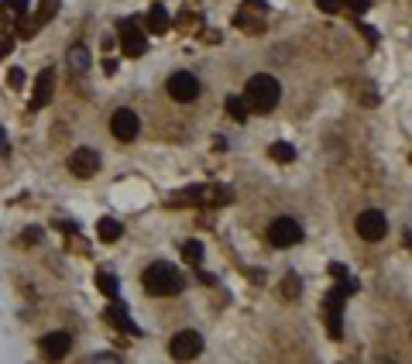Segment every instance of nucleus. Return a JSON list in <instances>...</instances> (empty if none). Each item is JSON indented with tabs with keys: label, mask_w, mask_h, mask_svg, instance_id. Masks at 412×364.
I'll return each mask as SVG.
<instances>
[{
	"label": "nucleus",
	"mask_w": 412,
	"mask_h": 364,
	"mask_svg": "<svg viewBox=\"0 0 412 364\" xmlns=\"http://www.w3.org/2000/svg\"><path fill=\"white\" fill-rule=\"evenodd\" d=\"M52 93H56V73L52 69H41L38 83H35V100H31V110H41L52 103Z\"/></svg>",
	"instance_id": "nucleus-14"
},
{
	"label": "nucleus",
	"mask_w": 412,
	"mask_h": 364,
	"mask_svg": "<svg viewBox=\"0 0 412 364\" xmlns=\"http://www.w3.org/2000/svg\"><path fill=\"white\" fill-rule=\"evenodd\" d=\"M223 107H227V114L234 117V120H248V114H251V110H248V100H244V96H237V93L227 96V103H223Z\"/></svg>",
	"instance_id": "nucleus-20"
},
{
	"label": "nucleus",
	"mask_w": 412,
	"mask_h": 364,
	"mask_svg": "<svg viewBox=\"0 0 412 364\" xmlns=\"http://www.w3.org/2000/svg\"><path fill=\"white\" fill-rule=\"evenodd\" d=\"M182 258H186L189 265H199V258H203V244H199V241H186V244H182Z\"/></svg>",
	"instance_id": "nucleus-23"
},
{
	"label": "nucleus",
	"mask_w": 412,
	"mask_h": 364,
	"mask_svg": "<svg viewBox=\"0 0 412 364\" xmlns=\"http://www.w3.org/2000/svg\"><path fill=\"white\" fill-rule=\"evenodd\" d=\"M144 24H148V31H152V35H165L172 21H169V11H165L162 4H155V7L148 11V18H144Z\"/></svg>",
	"instance_id": "nucleus-17"
},
{
	"label": "nucleus",
	"mask_w": 412,
	"mask_h": 364,
	"mask_svg": "<svg viewBox=\"0 0 412 364\" xmlns=\"http://www.w3.org/2000/svg\"><path fill=\"white\" fill-rule=\"evenodd\" d=\"M330 275H334V279H347V265L334 261V265H330Z\"/></svg>",
	"instance_id": "nucleus-30"
},
{
	"label": "nucleus",
	"mask_w": 412,
	"mask_h": 364,
	"mask_svg": "<svg viewBox=\"0 0 412 364\" xmlns=\"http://www.w3.org/2000/svg\"><path fill=\"white\" fill-rule=\"evenodd\" d=\"M117 38H120V52L127 58H141L144 56V48H148V38H144V31L137 28V21H120L117 28Z\"/></svg>",
	"instance_id": "nucleus-5"
},
{
	"label": "nucleus",
	"mask_w": 412,
	"mask_h": 364,
	"mask_svg": "<svg viewBox=\"0 0 412 364\" xmlns=\"http://www.w3.org/2000/svg\"><path fill=\"white\" fill-rule=\"evenodd\" d=\"M265 11H268V4L265 0H244V7L237 11L234 24L241 28V31H248V35H261L265 31Z\"/></svg>",
	"instance_id": "nucleus-4"
},
{
	"label": "nucleus",
	"mask_w": 412,
	"mask_h": 364,
	"mask_svg": "<svg viewBox=\"0 0 412 364\" xmlns=\"http://www.w3.org/2000/svg\"><path fill=\"white\" fill-rule=\"evenodd\" d=\"M354 288L357 286L344 279V282L337 288H330V296H327V330H330V337H340V333H344V330H340V306H344V299L351 296Z\"/></svg>",
	"instance_id": "nucleus-6"
},
{
	"label": "nucleus",
	"mask_w": 412,
	"mask_h": 364,
	"mask_svg": "<svg viewBox=\"0 0 412 364\" xmlns=\"http://www.w3.org/2000/svg\"><path fill=\"white\" fill-rule=\"evenodd\" d=\"M137 131H141V120H137L134 110H127V107H120V110H114V117H110V135L117 137V141H134Z\"/></svg>",
	"instance_id": "nucleus-10"
},
{
	"label": "nucleus",
	"mask_w": 412,
	"mask_h": 364,
	"mask_svg": "<svg viewBox=\"0 0 412 364\" xmlns=\"http://www.w3.org/2000/svg\"><path fill=\"white\" fill-rule=\"evenodd\" d=\"M38 234H41L38 227H28V234H24V241H28V244H35V241H38Z\"/></svg>",
	"instance_id": "nucleus-32"
},
{
	"label": "nucleus",
	"mask_w": 412,
	"mask_h": 364,
	"mask_svg": "<svg viewBox=\"0 0 412 364\" xmlns=\"http://www.w3.org/2000/svg\"><path fill=\"white\" fill-rule=\"evenodd\" d=\"M41 354H45V358H48V361H62V358H65V354H69V347H73V340H69V333H45V337H41Z\"/></svg>",
	"instance_id": "nucleus-13"
},
{
	"label": "nucleus",
	"mask_w": 412,
	"mask_h": 364,
	"mask_svg": "<svg viewBox=\"0 0 412 364\" xmlns=\"http://www.w3.org/2000/svg\"><path fill=\"white\" fill-rule=\"evenodd\" d=\"M62 0H38V7H35V24H48V21L59 14Z\"/></svg>",
	"instance_id": "nucleus-19"
},
{
	"label": "nucleus",
	"mask_w": 412,
	"mask_h": 364,
	"mask_svg": "<svg viewBox=\"0 0 412 364\" xmlns=\"http://www.w3.org/2000/svg\"><path fill=\"white\" fill-rule=\"evenodd\" d=\"M354 227H357V234H361L364 241H371L374 244V241H381V237L389 234V220H385V213L381 210H364L361 217H357Z\"/></svg>",
	"instance_id": "nucleus-9"
},
{
	"label": "nucleus",
	"mask_w": 412,
	"mask_h": 364,
	"mask_svg": "<svg viewBox=\"0 0 412 364\" xmlns=\"http://www.w3.org/2000/svg\"><path fill=\"white\" fill-rule=\"evenodd\" d=\"M69 172L79 175V179H90V175L100 172V155L93 148H76L69 155Z\"/></svg>",
	"instance_id": "nucleus-12"
},
{
	"label": "nucleus",
	"mask_w": 412,
	"mask_h": 364,
	"mask_svg": "<svg viewBox=\"0 0 412 364\" xmlns=\"http://www.w3.org/2000/svg\"><path fill=\"white\" fill-rule=\"evenodd\" d=\"M282 296H285V299H299V275H285V282H282Z\"/></svg>",
	"instance_id": "nucleus-24"
},
{
	"label": "nucleus",
	"mask_w": 412,
	"mask_h": 364,
	"mask_svg": "<svg viewBox=\"0 0 412 364\" xmlns=\"http://www.w3.org/2000/svg\"><path fill=\"white\" fill-rule=\"evenodd\" d=\"M268 241H272V248H295L302 241V227L295 220H289V217H278L268 227Z\"/></svg>",
	"instance_id": "nucleus-7"
},
{
	"label": "nucleus",
	"mask_w": 412,
	"mask_h": 364,
	"mask_svg": "<svg viewBox=\"0 0 412 364\" xmlns=\"http://www.w3.org/2000/svg\"><path fill=\"white\" fill-rule=\"evenodd\" d=\"M97 237H100V241H107V244L120 241V237H124V227H120V220H114V217H103V220L97 224Z\"/></svg>",
	"instance_id": "nucleus-18"
},
{
	"label": "nucleus",
	"mask_w": 412,
	"mask_h": 364,
	"mask_svg": "<svg viewBox=\"0 0 412 364\" xmlns=\"http://www.w3.org/2000/svg\"><path fill=\"white\" fill-rule=\"evenodd\" d=\"M244 100H248V110L255 114H272L282 100V90L272 76H251L248 86H244Z\"/></svg>",
	"instance_id": "nucleus-2"
},
{
	"label": "nucleus",
	"mask_w": 412,
	"mask_h": 364,
	"mask_svg": "<svg viewBox=\"0 0 412 364\" xmlns=\"http://www.w3.org/2000/svg\"><path fill=\"white\" fill-rule=\"evenodd\" d=\"M11 155V141H7V131L0 128V158H7Z\"/></svg>",
	"instance_id": "nucleus-29"
},
{
	"label": "nucleus",
	"mask_w": 412,
	"mask_h": 364,
	"mask_svg": "<svg viewBox=\"0 0 412 364\" xmlns=\"http://www.w3.org/2000/svg\"><path fill=\"white\" fill-rule=\"evenodd\" d=\"M97 288L107 296V299H117V292H120V286H117V279L110 275V271H97Z\"/></svg>",
	"instance_id": "nucleus-21"
},
{
	"label": "nucleus",
	"mask_w": 412,
	"mask_h": 364,
	"mask_svg": "<svg viewBox=\"0 0 412 364\" xmlns=\"http://www.w3.org/2000/svg\"><path fill=\"white\" fill-rule=\"evenodd\" d=\"M141 282H144V288L152 292V296H179L182 292V275H179V269H172V265H165V261H155V265H148L144 269V275H141Z\"/></svg>",
	"instance_id": "nucleus-3"
},
{
	"label": "nucleus",
	"mask_w": 412,
	"mask_h": 364,
	"mask_svg": "<svg viewBox=\"0 0 412 364\" xmlns=\"http://www.w3.org/2000/svg\"><path fill=\"white\" fill-rule=\"evenodd\" d=\"M199 350H203V337L196 330H182V333H176L169 340V354L176 361H193V358H199Z\"/></svg>",
	"instance_id": "nucleus-8"
},
{
	"label": "nucleus",
	"mask_w": 412,
	"mask_h": 364,
	"mask_svg": "<svg viewBox=\"0 0 412 364\" xmlns=\"http://www.w3.org/2000/svg\"><path fill=\"white\" fill-rule=\"evenodd\" d=\"M169 203L172 207H223V203H231V189H223L216 182H196L189 189L172 192Z\"/></svg>",
	"instance_id": "nucleus-1"
},
{
	"label": "nucleus",
	"mask_w": 412,
	"mask_h": 364,
	"mask_svg": "<svg viewBox=\"0 0 412 364\" xmlns=\"http://www.w3.org/2000/svg\"><path fill=\"white\" fill-rule=\"evenodd\" d=\"M344 7H347V11H354V14H364V11L371 7V0H344Z\"/></svg>",
	"instance_id": "nucleus-28"
},
{
	"label": "nucleus",
	"mask_w": 412,
	"mask_h": 364,
	"mask_svg": "<svg viewBox=\"0 0 412 364\" xmlns=\"http://www.w3.org/2000/svg\"><path fill=\"white\" fill-rule=\"evenodd\" d=\"M169 96L179 103H193L199 96V79L193 73H172L169 76Z\"/></svg>",
	"instance_id": "nucleus-11"
},
{
	"label": "nucleus",
	"mask_w": 412,
	"mask_h": 364,
	"mask_svg": "<svg viewBox=\"0 0 412 364\" xmlns=\"http://www.w3.org/2000/svg\"><path fill=\"white\" fill-rule=\"evenodd\" d=\"M11 48H14V35H11V31H0V58L11 56Z\"/></svg>",
	"instance_id": "nucleus-27"
},
{
	"label": "nucleus",
	"mask_w": 412,
	"mask_h": 364,
	"mask_svg": "<svg viewBox=\"0 0 412 364\" xmlns=\"http://www.w3.org/2000/svg\"><path fill=\"white\" fill-rule=\"evenodd\" d=\"M268 155H272L275 162H282V165H289V162H295V148L289 145V141H275L272 148H268Z\"/></svg>",
	"instance_id": "nucleus-22"
},
{
	"label": "nucleus",
	"mask_w": 412,
	"mask_h": 364,
	"mask_svg": "<svg viewBox=\"0 0 412 364\" xmlns=\"http://www.w3.org/2000/svg\"><path fill=\"white\" fill-rule=\"evenodd\" d=\"M103 316H107L110 323L117 326V330H124V333H131V337H137V333H141V330H137V326L131 323V316H127V306H120V303H110Z\"/></svg>",
	"instance_id": "nucleus-15"
},
{
	"label": "nucleus",
	"mask_w": 412,
	"mask_h": 364,
	"mask_svg": "<svg viewBox=\"0 0 412 364\" xmlns=\"http://www.w3.org/2000/svg\"><path fill=\"white\" fill-rule=\"evenodd\" d=\"M65 62H69L73 73H90V66H93V58H90V48H86V45H73L69 56H65Z\"/></svg>",
	"instance_id": "nucleus-16"
},
{
	"label": "nucleus",
	"mask_w": 412,
	"mask_h": 364,
	"mask_svg": "<svg viewBox=\"0 0 412 364\" xmlns=\"http://www.w3.org/2000/svg\"><path fill=\"white\" fill-rule=\"evenodd\" d=\"M11 11H14V18L24 14V11H28V0H11Z\"/></svg>",
	"instance_id": "nucleus-31"
},
{
	"label": "nucleus",
	"mask_w": 412,
	"mask_h": 364,
	"mask_svg": "<svg viewBox=\"0 0 412 364\" xmlns=\"http://www.w3.org/2000/svg\"><path fill=\"white\" fill-rule=\"evenodd\" d=\"M103 69H107V76H114V73H117V62H114V58H107V62H103Z\"/></svg>",
	"instance_id": "nucleus-33"
},
{
	"label": "nucleus",
	"mask_w": 412,
	"mask_h": 364,
	"mask_svg": "<svg viewBox=\"0 0 412 364\" xmlns=\"http://www.w3.org/2000/svg\"><path fill=\"white\" fill-rule=\"evenodd\" d=\"M7 86H11V90H21V86H24V69L14 66V69L7 73Z\"/></svg>",
	"instance_id": "nucleus-26"
},
{
	"label": "nucleus",
	"mask_w": 412,
	"mask_h": 364,
	"mask_svg": "<svg viewBox=\"0 0 412 364\" xmlns=\"http://www.w3.org/2000/svg\"><path fill=\"white\" fill-rule=\"evenodd\" d=\"M316 7L327 11V14H340V11H344V0H316Z\"/></svg>",
	"instance_id": "nucleus-25"
}]
</instances>
